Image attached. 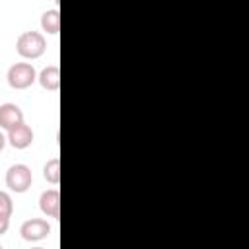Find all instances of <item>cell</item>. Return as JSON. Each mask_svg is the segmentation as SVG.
Wrapping results in <instances>:
<instances>
[{
  "mask_svg": "<svg viewBox=\"0 0 249 249\" xmlns=\"http://www.w3.org/2000/svg\"><path fill=\"white\" fill-rule=\"evenodd\" d=\"M16 51L21 58H27V60L43 56L47 51L45 35L39 31H23L16 41Z\"/></svg>",
  "mask_w": 249,
  "mask_h": 249,
  "instance_id": "1",
  "label": "cell"
},
{
  "mask_svg": "<svg viewBox=\"0 0 249 249\" xmlns=\"http://www.w3.org/2000/svg\"><path fill=\"white\" fill-rule=\"evenodd\" d=\"M37 72L29 62H16L8 68V84L14 89H27L35 84Z\"/></svg>",
  "mask_w": 249,
  "mask_h": 249,
  "instance_id": "2",
  "label": "cell"
},
{
  "mask_svg": "<svg viewBox=\"0 0 249 249\" xmlns=\"http://www.w3.org/2000/svg\"><path fill=\"white\" fill-rule=\"evenodd\" d=\"M33 183V173L25 163H14L6 171V187L12 193H25Z\"/></svg>",
  "mask_w": 249,
  "mask_h": 249,
  "instance_id": "3",
  "label": "cell"
},
{
  "mask_svg": "<svg viewBox=\"0 0 249 249\" xmlns=\"http://www.w3.org/2000/svg\"><path fill=\"white\" fill-rule=\"evenodd\" d=\"M19 233L25 241H41L51 235V224L43 218H29L21 224Z\"/></svg>",
  "mask_w": 249,
  "mask_h": 249,
  "instance_id": "4",
  "label": "cell"
},
{
  "mask_svg": "<svg viewBox=\"0 0 249 249\" xmlns=\"http://www.w3.org/2000/svg\"><path fill=\"white\" fill-rule=\"evenodd\" d=\"M39 208L47 218L60 216V193L58 189H47L39 196Z\"/></svg>",
  "mask_w": 249,
  "mask_h": 249,
  "instance_id": "5",
  "label": "cell"
},
{
  "mask_svg": "<svg viewBox=\"0 0 249 249\" xmlns=\"http://www.w3.org/2000/svg\"><path fill=\"white\" fill-rule=\"evenodd\" d=\"M23 123V111L16 103H2L0 105V128L12 130Z\"/></svg>",
  "mask_w": 249,
  "mask_h": 249,
  "instance_id": "6",
  "label": "cell"
},
{
  "mask_svg": "<svg viewBox=\"0 0 249 249\" xmlns=\"http://www.w3.org/2000/svg\"><path fill=\"white\" fill-rule=\"evenodd\" d=\"M6 140L10 142V146H12V148H16V150H25V148H29V146H31V142H33V130H31V126H29V124L21 123L19 126H16V128L8 130Z\"/></svg>",
  "mask_w": 249,
  "mask_h": 249,
  "instance_id": "7",
  "label": "cell"
},
{
  "mask_svg": "<svg viewBox=\"0 0 249 249\" xmlns=\"http://www.w3.org/2000/svg\"><path fill=\"white\" fill-rule=\"evenodd\" d=\"M37 80H39V84H41L43 89H47V91H56V89L60 88V68H58L56 64H49V66H45V68L39 72Z\"/></svg>",
  "mask_w": 249,
  "mask_h": 249,
  "instance_id": "8",
  "label": "cell"
},
{
  "mask_svg": "<svg viewBox=\"0 0 249 249\" xmlns=\"http://www.w3.org/2000/svg\"><path fill=\"white\" fill-rule=\"evenodd\" d=\"M41 29L47 35H56L58 33V29H60V12H58V8H51V10H45L41 14Z\"/></svg>",
  "mask_w": 249,
  "mask_h": 249,
  "instance_id": "9",
  "label": "cell"
},
{
  "mask_svg": "<svg viewBox=\"0 0 249 249\" xmlns=\"http://www.w3.org/2000/svg\"><path fill=\"white\" fill-rule=\"evenodd\" d=\"M43 177L51 185H58L60 183V160L58 158L47 160V163L43 165Z\"/></svg>",
  "mask_w": 249,
  "mask_h": 249,
  "instance_id": "10",
  "label": "cell"
},
{
  "mask_svg": "<svg viewBox=\"0 0 249 249\" xmlns=\"http://www.w3.org/2000/svg\"><path fill=\"white\" fill-rule=\"evenodd\" d=\"M12 212H14L12 196H10L6 191H0V216H4V218H12Z\"/></svg>",
  "mask_w": 249,
  "mask_h": 249,
  "instance_id": "11",
  "label": "cell"
},
{
  "mask_svg": "<svg viewBox=\"0 0 249 249\" xmlns=\"http://www.w3.org/2000/svg\"><path fill=\"white\" fill-rule=\"evenodd\" d=\"M8 228H10V218L0 216V235H4L8 231Z\"/></svg>",
  "mask_w": 249,
  "mask_h": 249,
  "instance_id": "12",
  "label": "cell"
},
{
  "mask_svg": "<svg viewBox=\"0 0 249 249\" xmlns=\"http://www.w3.org/2000/svg\"><path fill=\"white\" fill-rule=\"evenodd\" d=\"M6 142H8V140H6V136H4L2 132H0V152L4 150V146H6Z\"/></svg>",
  "mask_w": 249,
  "mask_h": 249,
  "instance_id": "13",
  "label": "cell"
},
{
  "mask_svg": "<svg viewBox=\"0 0 249 249\" xmlns=\"http://www.w3.org/2000/svg\"><path fill=\"white\" fill-rule=\"evenodd\" d=\"M31 249H45V247H31Z\"/></svg>",
  "mask_w": 249,
  "mask_h": 249,
  "instance_id": "14",
  "label": "cell"
},
{
  "mask_svg": "<svg viewBox=\"0 0 249 249\" xmlns=\"http://www.w3.org/2000/svg\"><path fill=\"white\" fill-rule=\"evenodd\" d=\"M0 249H4V247H2V245H0Z\"/></svg>",
  "mask_w": 249,
  "mask_h": 249,
  "instance_id": "15",
  "label": "cell"
}]
</instances>
